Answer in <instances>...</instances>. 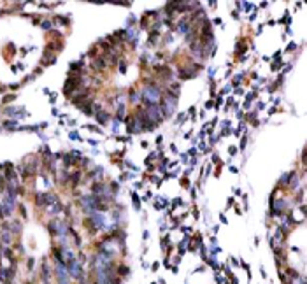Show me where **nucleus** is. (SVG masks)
<instances>
[{"instance_id": "obj_1", "label": "nucleus", "mask_w": 307, "mask_h": 284, "mask_svg": "<svg viewBox=\"0 0 307 284\" xmlns=\"http://www.w3.org/2000/svg\"><path fill=\"white\" fill-rule=\"evenodd\" d=\"M54 200L51 193H35V205L37 207H49Z\"/></svg>"}, {"instance_id": "obj_2", "label": "nucleus", "mask_w": 307, "mask_h": 284, "mask_svg": "<svg viewBox=\"0 0 307 284\" xmlns=\"http://www.w3.org/2000/svg\"><path fill=\"white\" fill-rule=\"evenodd\" d=\"M91 67H93V70H95V72H104L105 69H107V61H105L104 56L98 54V56H95V58H93Z\"/></svg>"}, {"instance_id": "obj_3", "label": "nucleus", "mask_w": 307, "mask_h": 284, "mask_svg": "<svg viewBox=\"0 0 307 284\" xmlns=\"http://www.w3.org/2000/svg\"><path fill=\"white\" fill-rule=\"evenodd\" d=\"M197 76V72L191 70L188 65H184V67H181L179 69V79H183V81H186V79H191V77H195Z\"/></svg>"}, {"instance_id": "obj_4", "label": "nucleus", "mask_w": 307, "mask_h": 284, "mask_svg": "<svg viewBox=\"0 0 307 284\" xmlns=\"http://www.w3.org/2000/svg\"><path fill=\"white\" fill-rule=\"evenodd\" d=\"M114 272H116V275H118V277H121V279H125V277H128V275H130V267H126V265H118V267H116V270H114Z\"/></svg>"}, {"instance_id": "obj_5", "label": "nucleus", "mask_w": 307, "mask_h": 284, "mask_svg": "<svg viewBox=\"0 0 307 284\" xmlns=\"http://www.w3.org/2000/svg\"><path fill=\"white\" fill-rule=\"evenodd\" d=\"M95 118H97V123H100V125H105V123L109 121V112H105L102 109V111H98V112H95Z\"/></svg>"}, {"instance_id": "obj_6", "label": "nucleus", "mask_w": 307, "mask_h": 284, "mask_svg": "<svg viewBox=\"0 0 307 284\" xmlns=\"http://www.w3.org/2000/svg\"><path fill=\"white\" fill-rule=\"evenodd\" d=\"M9 232L11 235H21V223L20 221H9Z\"/></svg>"}, {"instance_id": "obj_7", "label": "nucleus", "mask_w": 307, "mask_h": 284, "mask_svg": "<svg viewBox=\"0 0 307 284\" xmlns=\"http://www.w3.org/2000/svg\"><path fill=\"white\" fill-rule=\"evenodd\" d=\"M246 49H247V48H246V41H244V39H240V42H237L235 54H237V56H239V54H244Z\"/></svg>"}, {"instance_id": "obj_8", "label": "nucleus", "mask_w": 307, "mask_h": 284, "mask_svg": "<svg viewBox=\"0 0 307 284\" xmlns=\"http://www.w3.org/2000/svg\"><path fill=\"white\" fill-rule=\"evenodd\" d=\"M247 121L251 123L253 126H258V125H260V121L256 119V111H253V112H249V114H247Z\"/></svg>"}, {"instance_id": "obj_9", "label": "nucleus", "mask_w": 307, "mask_h": 284, "mask_svg": "<svg viewBox=\"0 0 307 284\" xmlns=\"http://www.w3.org/2000/svg\"><path fill=\"white\" fill-rule=\"evenodd\" d=\"M118 191H119V183H118V181H111V183H109V193L116 195Z\"/></svg>"}, {"instance_id": "obj_10", "label": "nucleus", "mask_w": 307, "mask_h": 284, "mask_svg": "<svg viewBox=\"0 0 307 284\" xmlns=\"http://www.w3.org/2000/svg\"><path fill=\"white\" fill-rule=\"evenodd\" d=\"M54 23H58V25H63V26H65V25H69L70 21H69V18H65V16H56V18H54Z\"/></svg>"}, {"instance_id": "obj_11", "label": "nucleus", "mask_w": 307, "mask_h": 284, "mask_svg": "<svg viewBox=\"0 0 307 284\" xmlns=\"http://www.w3.org/2000/svg\"><path fill=\"white\" fill-rule=\"evenodd\" d=\"M284 275H290V279H298V277H300L295 268H286V274Z\"/></svg>"}, {"instance_id": "obj_12", "label": "nucleus", "mask_w": 307, "mask_h": 284, "mask_svg": "<svg viewBox=\"0 0 307 284\" xmlns=\"http://www.w3.org/2000/svg\"><path fill=\"white\" fill-rule=\"evenodd\" d=\"M139 25H141V28H144V30L149 28V20H147V16H142V20H141Z\"/></svg>"}, {"instance_id": "obj_13", "label": "nucleus", "mask_w": 307, "mask_h": 284, "mask_svg": "<svg viewBox=\"0 0 307 284\" xmlns=\"http://www.w3.org/2000/svg\"><path fill=\"white\" fill-rule=\"evenodd\" d=\"M18 211H20V214H21V218H23V219H26V218H28V216H26V209H25V205H23V203L18 205Z\"/></svg>"}, {"instance_id": "obj_14", "label": "nucleus", "mask_w": 307, "mask_h": 284, "mask_svg": "<svg viewBox=\"0 0 307 284\" xmlns=\"http://www.w3.org/2000/svg\"><path fill=\"white\" fill-rule=\"evenodd\" d=\"M41 26L44 28V30H49V28H51V21H49V20H44V21L41 23Z\"/></svg>"}, {"instance_id": "obj_15", "label": "nucleus", "mask_w": 307, "mask_h": 284, "mask_svg": "<svg viewBox=\"0 0 307 284\" xmlns=\"http://www.w3.org/2000/svg\"><path fill=\"white\" fill-rule=\"evenodd\" d=\"M33 265H35V260H33V258H28V260H26V268H28V270H33Z\"/></svg>"}, {"instance_id": "obj_16", "label": "nucleus", "mask_w": 307, "mask_h": 284, "mask_svg": "<svg viewBox=\"0 0 307 284\" xmlns=\"http://www.w3.org/2000/svg\"><path fill=\"white\" fill-rule=\"evenodd\" d=\"M4 126H5V128H11V130H14L18 125H16L14 121H5V123H4Z\"/></svg>"}, {"instance_id": "obj_17", "label": "nucleus", "mask_w": 307, "mask_h": 284, "mask_svg": "<svg viewBox=\"0 0 307 284\" xmlns=\"http://www.w3.org/2000/svg\"><path fill=\"white\" fill-rule=\"evenodd\" d=\"M242 82V74H237V77L234 79V86H239Z\"/></svg>"}, {"instance_id": "obj_18", "label": "nucleus", "mask_w": 307, "mask_h": 284, "mask_svg": "<svg viewBox=\"0 0 307 284\" xmlns=\"http://www.w3.org/2000/svg\"><path fill=\"white\" fill-rule=\"evenodd\" d=\"M16 98V95H7V97H4V103H7V102H11V100H14Z\"/></svg>"}, {"instance_id": "obj_19", "label": "nucleus", "mask_w": 307, "mask_h": 284, "mask_svg": "<svg viewBox=\"0 0 307 284\" xmlns=\"http://www.w3.org/2000/svg\"><path fill=\"white\" fill-rule=\"evenodd\" d=\"M181 186H184V188H190V181H188V177L181 179Z\"/></svg>"}, {"instance_id": "obj_20", "label": "nucleus", "mask_w": 307, "mask_h": 284, "mask_svg": "<svg viewBox=\"0 0 307 284\" xmlns=\"http://www.w3.org/2000/svg\"><path fill=\"white\" fill-rule=\"evenodd\" d=\"M283 65V61H277V63H272V70H279Z\"/></svg>"}, {"instance_id": "obj_21", "label": "nucleus", "mask_w": 307, "mask_h": 284, "mask_svg": "<svg viewBox=\"0 0 307 284\" xmlns=\"http://www.w3.org/2000/svg\"><path fill=\"white\" fill-rule=\"evenodd\" d=\"M212 163H218V165H221V163H219V156H218V154H212Z\"/></svg>"}, {"instance_id": "obj_22", "label": "nucleus", "mask_w": 307, "mask_h": 284, "mask_svg": "<svg viewBox=\"0 0 307 284\" xmlns=\"http://www.w3.org/2000/svg\"><path fill=\"white\" fill-rule=\"evenodd\" d=\"M193 218H195V219H198V218H200V211H198V209H193Z\"/></svg>"}, {"instance_id": "obj_23", "label": "nucleus", "mask_w": 307, "mask_h": 284, "mask_svg": "<svg viewBox=\"0 0 307 284\" xmlns=\"http://www.w3.org/2000/svg\"><path fill=\"white\" fill-rule=\"evenodd\" d=\"M246 142H247V137H242V140H240V149H244L246 147Z\"/></svg>"}, {"instance_id": "obj_24", "label": "nucleus", "mask_w": 307, "mask_h": 284, "mask_svg": "<svg viewBox=\"0 0 307 284\" xmlns=\"http://www.w3.org/2000/svg\"><path fill=\"white\" fill-rule=\"evenodd\" d=\"M211 107H214V102L212 100H209L207 103H205V109H211Z\"/></svg>"}, {"instance_id": "obj_25", "label": "nucleus", "mask_w": 307, "mask_h": 284, "mask_svg": "<svg viewBox=\"0 0 307 284\" xmlns=\"http://www.w3.org/2000/svg\"><path fill=\"white\" fill-rule=\"evenodd\" d=\"M184 119H186V114H179V119H177V123H181V121H184Z\"/></svg>"}, {"instance_id": "obj_26", "label": "nucleus", "mask_w": 307, "mask_h": 284, "mask_svg": "<svg viewBox=\"0 0 307 284\" xmlns=\"http://www.w3.org/2000/svg\"><path fill=\"white\" fill-rule=\"evenodd\" d=\"M295 48H297V44H295V42H291V44L288 46V49H290V51H293V49H295Z\"/></svg>"}, {"instance_id": "obj_27", "label": "nucleus", "mask_w": 307, "mask_h": 284, "mask_svg": "<svg viewBox=\"0 0 307 284\" xmlns=\"http://www.w3.org/2000/svg\"><path fill=\"white\" fill-rule=\"evenodd\" d=\"M234 205V198H228V203H226V207H232Z\"/></svg>"}, {"instance_id": "obj_28", "label": "nucleus", "mask_w": 307, "mask_h": 284, "mask_svg": "<svg viewBox=\"0 0 307 284\" xmlns=\"http://www.w3.org/2000/svg\"><path fill=\"white\" fill-rule=\"evenodd\" d=\"M179 261H181V256H174V263L177 265V263H179Z\"/></svg>"}, {"instance_id": "obj_29", "label": "nucleus", "mask_w": 307, "mask_h": 284, "mask_svg": "<svg viewBox=\"0 0 307 284\" xmlns=\"http://www.w3.org/2000/svg\"><path fill=\"white\" fill-rule=\"evenodd\" d=\"M158 267H160V263H156V261H154V263L151 265V268H153V270H156V268H158Z\"/></svg>"}, {"instance_id": "obj_30", "label": "nucleus", "mask_w": 307, "mask_h": 284, "mask_svg": "<svg viewBox=\"0 0 307 284\" xmlns=\"http://www.w3.org/2000/svg\"><path fill=\"white\" fill-rule=\"evenodd\" d=\"M242 116H244V112H242V111L237 112V118H239V119H242Z\"/></svg>"}, {"instance_id": "obj_31", "label": "nucleus", "mask_w": 307, "mask_h": 284, "mask_svg": "<svg viewBox=\"0 0 307 284\" xmlns=\"http://www.w3.org/2000/svg\"><path fill=\"white\" fill-rule=\"evenodd\" d=\"M237 153V147H230V154H235Z\"/></svg>"}]
</instances>
